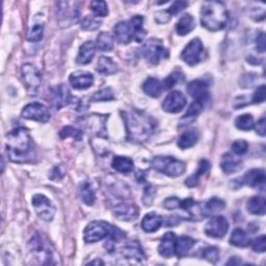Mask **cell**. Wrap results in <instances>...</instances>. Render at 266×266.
<instances>
[{"mask_svg":"<svg viewBox=\"0 0 266 266\" xmlns=\"http://www.w3.org/2000/svg\"><path fill=\"white\" fill-rule=\"evenodd\" d=\"M224 207H226V203L218 198H212L208 202L204 203V210H205L207 216L220 212L224 209Z\"/></svg>","mask_w":266,"mask_h":266,"instance_id":"ab89813d","label":"cell"},{"mask_svg":"<svg viewBox=\"0 0 266 266\" xmlns=\"http://www.w3.org/2000/svg\"><path fill=\"white\" fill-rule=\"evenodd\" d=\"M121 253L123 257L129 260H135L138 262H144L146 260V255L144 251H142L140 243L137 240H132L126 243L124 247L122 248Z\"/></svg>","mask_w":266,"mask_h":266,"instance_id":"ffe728a7","label":"cell"},{"mask_svg":"<svg viewBox=\"0 0 266 266\" xmlns=\"http://www.w3.org/2000/svg\"><path fill=\"white\" fill-rule=\"evenodd\" d=\"M179 203H180L179 198L172 197V198L165 200V202H163V207L168 210H174V209L179 208Z\"/></svg>","mask_w":266,"mask_h":266,"instance_id":"6f0895ef","label":"cell"},{"mask_svg":"<svg viewBox=\"0 0 266 266\" xmlns=\"http://www.w3.org/2000/svg\"><path fill=\"white\" fill-rule=\"evenodd\" d=\"M228 21V12L221 2H206L201 10V24L210 31L224 28Z\"/></svg>","mask_w":266,"mask_h":266,"instance_id":"3957f363","label":"cell"},{"mask_svg":"<svg viewBox=\"0 0 266 266\" xmlns=\"http://www.w3.org/2000/svg\"><path fill=\"white\" fill-rule=\"evenodd\" d=\"M44 35V25L41 23H36L30 27L27 32L26 40L28 42H40Z\"/></svg>","mask_w":266,"mask_h":266,"instance_id":"b9f144b4","label":"cell"},{"mask_svg":"<svg viewBox=\"0 0 266 266\" xmlns=\"http://www.w3.org/2000/svg\"><path fill=\"white\" fill-rule=\"evenodd\" d=\"M90 7L97 17H106L108 15V8L105 2H92Z\"/></svg>","mask_w":266,"mask_h":266,"instance_id":"7dc6e473","label":"cell"},{"mask_svg":"<svg viewBox=\"0 0 266 266\" xmlns=\"http://www.w3.org/2000/svg\"><path fill=\"white\" fill-rule=\"evenodd\" d=\"M96 54V45L92 41H87L79 48L77 55V63L80 65H88L93 60Z\"/></svg>","mask_w":266,"mask_h":266,"instance_id":"cb8c5ba5","label":"cell"},{"mask_svg":"<svg viewBox=\"0 0 266 266\" xmlns=\"http://www.w3.org/2000/svg\"><path fill=\"white\" fill-rule=\"evenodd\" d=\"M89 264H98V265H100V264H104V262L101 261V260H94V261H91Z\"/></svg>","mask_w":266,"mask_h":266,"instance_id":"be15d7a7","label":"cell"},{"mask_svg":"<svg viewBox=\"0 0 266 266\" xmlns=\"http://www.w3.org/2000/svg\"><path fill=\"white\" fill-rule=\"evenodd\" d=\"M106 121L107 116L102 115H91L83 117L79 122L84 130L93 136L104 137L106 136Z\"/></svg>","mask_w":266,"mask_h":266,"instance_id":"52a82bcc","label":"cell"},{"mask_svg":"<svg viewBox=\"0 0 266 266\" xmlns=\"http://www.w3.org/2000/svg\"><path fill=\"white\" fill-rule=\"evenodd\" d=\"M51 105L59 110L69 105L72 102V95L70 90L65 85H59L51 89L50 91Z\"/></svg>","mask_w":266,"mask_h":266,"instance_id":"5bb4252c","label":"cell"},{"mask_svg":"<svg viewBox=\"0 0 266 266\" xmlns=\"http://www.w3.org/2000/svg\"><path fill=\"white\" fill-rule=\"evenodd\" d=\"M249 149V144L243 139L235 140L233 144L231 145V150L234 154L236 155H243L248 152Z\"/></svg>","mask_w":266,"mask_h":266,"instance_id":"f907efd6","label":"cell"},{"mask_svg":"<svg viewBox=\"0 0 266 266\" xmlns=\"http://www.w3.org/2000/svg\"><path fill=\"white\" fill-rule=\"evenodd\" d=\"M252 250L256 253H264L266 250V238L265 235H261L254 240L250 241Z\"/></svg>","mask_w":266,"mask_h":266,"instance_id":"681fc988","label":"cell"},{"mask_svg":"<svg viewBox=\"0 0 266 266\" xmlns=\"http://www.w3.org/2000/svg\"><path fill=\"white\" fill-rule=\"evenodd\" d=\"M196 27V20L191 14H184L176 25V32L179 35H187Z\"/></svg>","mask_w":266,"mask_h":266,"instance_id":"f546056e","label":"cell"},{"mask_svg":"<svg viewBox=\"0 0 266 266\" xmlns=\"http://www.w3.org/2000/svg\"><path fill=\"white\" fill-rule=\"evenodd\" d=\"M66 174H67V171L63 165L55 166L49 174V179L53 181H58V180L63 179L66 176Z\"/></svg>","mask_w":266,"mask_h":266,"instance_id":"816d5d0a","label":"cell"},{"mask_svg":"<svg viewBox=\"0 0 266 266\" xmlns=\"http://www.w3.org/2000/svg\"><path fill=\"white\" fill-rule=\"evenodd\" d=\"M196 244V240L189 236H180L176 239L175 244V255L178 258H182L186 256L189 251L194 248Z\"/></svg>","mask_w":266,"mask_h":266,"instance_id":"83f0119b","label":"cell"},{"mask_svg":"<svg viewBox=\"0 0 266 266\" xmlns=\"http://www.w3.org/2000/svg\"><path fill=\"white\" fill-rule=\"evenodd\" d=\"M125 123L127 138L131 142L144 144L153 135L156 129V121L145 111L128 109L121 111Z\"/></svg>","mask_w":266,"mask_h":266,"instance_id":"6da1fadb","label":"cell"},{"mask_svg":"<svg viewBox=\"0 0 266 266\" xmlns=\"http://www.w3.org/2000/svg\"><path fill=\"white\" fill-rule=\"evenodd\" d=\"M97 71L102 75H113L118 72V66L110 57L101 56L98 60Z\"/></svg>","mask_w":266,"mask_h":266,"instance_id":"d590c367","label":"cell"},{"mask_svg":"<svg viewBox=\"0 0 266 266\" xmlns=\"http://www.w3.org/2000/svg\"><path fill=\"white\" fill-rule=\"evenodd\" d=\"M21 74L28 92L30 94H35L42 85V75L39 69L32 64H25L21 68Z\"/></svg>","mask_w":266,"mask_h":266,"instance_id":"8fae6325","label":"cell"},{"mask_svg":"<svg viewBox=\"0 0 266 266\" xmlns=\"http://www.w3.org/2000/svg\"><path fill=\"white\" fill-rule=\"evenodd\" d=\"M256 47H257L258 52L260 53L265 52V33L264 32H260L259 35L257 36Z\"/></svg>","mask_w":266,"mask_h":266,"instance_id":"680465c9","label":"cell"},{"mask_svg":"<svg viewBox=\"0 0 266 266\" xmlns=\"http://www.w3.org/2000/svg\"><path fill=\"white\" fill-rule=\"evenodd\" d=\"M29 251L33 257L41 259L43 264L51 263V252L45 247L40 234L35 233L29 240Z\"/></svg>","mask_w":266,"mask_h":266,"instance_id":"2e32d148","label":"cell"},{"mask_svg":"<svg viewBox=\"0 0 266 266\" xmlns=\"http://www.w3.org/2000/svg\"><path fill=\"white\" fill-rule=\"evenodd\" d=\"M250 238L249 235L245 233L242 229L237 228L235 229L230 237V243L237 248H247L250 245Z\"/></svg>","mask_w":266,"mask_h":266,"instance_id":"8d00e7d4","label":"cell"},{"mask_svg":"<svg viewBox=\"0 0 266 266\" xmlns=\"http://www.w3.org/2000/svg\"><path fill=\"white\" fill-rule=\"evenodd\" d=\"M265 125H266V123H265V118L262 117L256 124H255V129H256V132L261 135V136H265V132H266V129H265Z\"/></svg>","mask_w":266,"mask_h":266,"instance_id":"91938a15","label":"cell"},{"mask_svg":"<svg viewBox=\"0 0 266 266\" xmlns=\"http://www.w3.org/2000/svg\"><path fill=\"white\" fill-rule=\"evenodd\" d=\"M125 237V232H123L121 229L112 226L111 223L99 220L89 223L84 231V238L88 243H95L104 238L118 242Z\"/></svg>","mask_w":266,"mask_h":266,"instance_id":"277c9868","label":"cell"},{"mask_svg":"<svg viewBox=\"0 0 266 266\" xmlns=\"http://www.w3.org/2000/svg\"><path fill=\"white\" fill-rule=\"evenodd\" d=\"M240 263H241V261H240L237 257H232L231 260H230L227 264H228V265H231V264H234V265H235V264H240Z\"/></svg>","mask_w":266,"mask_h":266,"instance_id":"6125c7cd","label":"cell"},{"mask_svg":"<svg viewBox=\"0 0 266 266\" xmlns=\"http://www.w3.org/2000/svg\"><path fill=\"white\" fill-rule=\"evenodd\" d=\"M111 167L119 173L129 174L134 169V162L129 157L116 156L111 161Z\"/></svg>","mask_w":266,"mask_h":266,"instance_id":"4dcf8cb0","label":"cell"},{"mask_svg":"<svg viewBox=\"0 0 266 266\" xmlns=\"http://www.w3.org/2000/svg\"><path fill=\"white\" fill-rule=\"evenodd\" d=\"M187 103L186 97L184 96L180 91L171 92L162 102V109L170 112V113H177L180 112Z\"/></svg>","mask_w":266,"mask_h":266,"instance_id":"9a60e30c","label":"cell"},{"mask_svg":"<svg viewBox=\"0 0 266 266\" xmlns=\"http://www.w3.org/2000/svg\"><path fill=\"white\" fill-rule=\"evenodd\" d=\"M78 192H79V197L81 201H83L86 205L88 206L94 205L96 202V194H95L93 186L91 185V183L89 182L80 183Z\"/></svg>","mask_w":266,"mask_h":266,"instance_id":"d6a6232c","label":"cell"},{"mask_svg":"<svg viewBox=\"0 0 266 266\" xmlns=\"http://www.w3.org/2000/svg\"><path fill=\"white\" fill-rule=\"evenodd\" d=\"M235 126L239 129V130H243V131H249L252 130L255 126V122H254V118L252 115L249 113H245L242 116H239L236 120H235Z\"/></svg>","mask_w":266,"mask_h":266,"instance_id":"60d3db41","label":"cell"},{"mask_svg":"<svg viewBox=\"0 0 266 266\" xmlns=\"http://www.w3.org/2000/svg\"><path fill=\"white\" fill-rule=\"evenodd\" d=\"M202 257L204 259H206V260L212 262V263H215L219 259V251L215 247H208V248L203 250Z\"/></svg>","mask_w":266,"mask_h":266,"instance_id":"c3c4849f","label":"cell"},{"mask_svg":"<svg viewBox=\"0 0 266 266\" xmlns=\"http://www.w3.org/2000/svg\"><path fill=\"white\" fill-rule=\"evenodd\" d=\"M96 47L103 52H109L113 49V37L106 31L101 32L97 36Z\"/></svg>","mask_w":266,"mask_h":266,"instance_id":"f35d334b","label":"cell"},{"mask_svg":"<svg viewBox=\"0 0 266 266\" xmlns=\"http://www.w3.org/2000/svg\"><path fill=\"white\" fill-rule=\"evenodd\" d=\"M210 162L206 159H202L199 163V168H198V171L191 177H188L186 180H185V185L187 187H196L198 186L199 184V181H200V178L205 175L206 173L209 172L210 170Z\"/></svg>","mask_w":266,"mask_h":266,"instance_id":"1f68e13d","label":"cell"},{"mask_svg":"<svg viewBox=\"0 0 266 266\" xmlns=\"http://www.w3.org/2000/svg\"><path fill=\"white\" fill-rule=\"evenodd\" d=\"M142 91L152 98H158L163 91V86L159 79L155 77H149L142 84Z\"/></svg>","mask_w":266,"mask_h":266,"instance_id":"f1b7e54d","label":"cell"},{"mask_svg":"<svg viewBox=\"0 0 266 266\" xmlns=\"http://www.w3.org/2000/svg\"><path fill=\"white\" fill-rule=\"evenodd\" d=\"M182 59L185 61L188 66H196L200 64L205 57V49H204L202 41L199 37H195L184 47L181 52Z\"/></svg>","mask_w":266,"mask_h":266,"instance_id":"ba28073f","label":"cell"},{"mask_svg":"<svg viewBox=\"0 0 266 266\" xmlns=\"http://www.w3.org/2000/svg\"><path fill=\"white\" fill-rule=\"evenodd\" d=\"M187 6H188V4L186 2H176L169 8L168 12L170 13L171 16H174V15H177L178 13H180L181 11H183Z\"/></svg>","mask_w":266,"mask_h":266,"instance_id":"9f6ffc18","label":"cell"},{"mask_svg":"<svg viewBox=\"0 0 266 266\" xmlns=\"http://www.w3.org/2000/svg\"><path fill=\"white\" fill-rule=\"evenodd\" d=\"M187 93L192 96L195 101L201 102L202 104H205L209 100V92H208V84L204 80H194L187 85Z\"/></svg>","mask_w":266,"mask_h":266,"instance_id":"e0dca14e","label":"cell"},{"mask_svg":"<svg viewBox=\"0 0 266 266\" xmlns=\"http://www.w3.org/2000/svg\"><path fill=\"white\" fill-rule=\"evenodd\" d=\"M7 152L13 162L25 163L35 157L33 141L27 129L19 127L7 135Z\"/></svg>","mask_w":266,"mask_h":266,"instance_id":"7a4b0ae2","label":"cell"},{"mask_svg":"<svg viewBox=\"0 0 266 266\" xmlns=\"http://www.w3.org/2000/svg\"><path fill=\"white\" fill-rule=\"evenodd\" d=\"M152 168L169 177H180L186 171V163L171 156H156L151 161Z\"/></svg>","mask_w":266,"mask_h":266,"instance_id":"5b68a950","label":"cell"},{"mask_svg":"<svg viewBox=\"0 0 266 266\" xmlns=\"http://www.w3.org/2000/svg\"><path fill=\"white\" fill-rule=\"evenodd\" d=\"M247 209L251 214L264 215L266 211L265 199L260 196H255L249 199L247 203Z\"/></svg>","mask_w":266,"mask_h":266,"instance_id":"836d02e7","label":"cell"},{"mask_svg":"<svg viewBox=\"0 0 266 266\" xmlns=\"http://www.w3.org/2000/svg\"><path fill=\"white\" fill-rule=\"evenodd\" d=\"M21 117L23 119L36 121L40 123H46L51 118L48 108L42 103H39V102H32V103L27 104L23 108Z\"/></svg>","mask_w":266,"mask_h":266,"instance_id":"7c38bea8","label":"cell"},{"mask_svg":"<svg viewBox=\"0 0 266 266\" xmlns=\"http://www.w3.org/2000/svg\"><path fill=\"white\" fill-rule=\"evenodd\" d=\"M176 235L173 232H167L162 236L160 243L158 245L159 254L165 258H171L175 256V244H176Z\"/></svg>","mask_w":266,"mask_h":266,"instance_id":"7402d4cb","label":"cell"},{"mask_svg":"<svg viewBox=\"0 0 266 266\" xmlns=\"http://www.w3.org/2000/svg\"><path fill=\"white\" fill-rule=\"evenodd\" d=\"M115 99L113 92L111 88H104L98 92H96L92 97L91 101L93 102H105V101H112Z\"/></svg>","mask_w":266,"mask_h":266,"instance_id":"f6af8a7d","label":"cell"},{"mask_svg":"<svg viewBox=\"0 0 266 266\" xmlns=\"http://www.w3.org/2000/svg\"><path fill=\"white\" fill-rule=\"evenodd\" d=\"M59 136L61 138H67V137H72L75 140H81V137H83V132H81L79 129L72 127V126H67L64 127L59 132Z\"/></svg>","mask_w":266,"mask_h":266,"instance_id":"bcb514c9","label":"cell"},{"mask_svg":"<svg viewBox=\"0 0 266 266\" xmlns=\"http://www.w3.org/2000/svg\"><path fill=\"white\" fill-rule=\"evenodd\" d=\"M142 55L151 65H158L162 59L170 56L169 50L158 39H150L142 46Z\"/></svg>","mask_w":266,"mask_h":266,"instance_id":"8992f818","label":"cell"},{"mask_svg":"<svg viewBox=\"0 0 266 266\" xmlns=\"http://www.w3.org/2000/svg\"><path fill=\"white\" fill-rule=\"evenodd\" d=\"M32 206L41 219L45 221L53 219L56 209L52 202L44 195H34L32 197Z\"/></svg>","mask_w":266,"mask_h":266,"instance_id":"30bf717a","label":"cell"},{"mask_svg":"<svg viewBox=\"0 0 266 266\" xmlns=\"http://www.w3.org/2000/svg\"><path fill=\"white\" fill-rule=\"evenodd\" d=\"M113 215L121 221H131L137 218L138 208L134 204L121 203L113 208Z\"/></svg>","mask_w":266,"mask_h":266,"instance_id":"ac0fdd59","label":"cell"},{"mask_svg":"<svg viewBox=\"0 0 266 266\" xmlns=\"http://www.w3.org/2000/svg\"><path fill=\"white\" fill-rule=\"evenodd\" d=\"M220 168L224 174H234L242 169V161L235 158L232 154H224L220 161Z\"/></svg>","mask_w":266,"mask_h":266,"instance_id":"d4e9b609","label":"cell"},{"mask_svg":"<svg viewBox=\"0 0 266 266\" xmlns=\"http://www.w3.org/2000/svg\"><path fill=\"white\" fill-rule=\"evenodd\" d=\"M243 183L248 186L261 188L264 191L265 186V172L262 169H253L249 171L243 177Z\"/></svg>","mask_w":266,"mask_h":266,"instance_id":"603a6c76","label":"cell"},{"mask_svg":"<svg viewBox=\"0 0 266 266\" xmlns=\"http://www.w3.org/2000/svg\"><path fill=\"white\" fill-rule=\"evenodd\" d=\"M102 24L101 20L97 16H87L81 22V29L87 31H93L98 29Z\"/></svg>","mask_w":266,"mask_h":266,"instance_id":"7bdbcfd3","label":"cell"},{"mask_svg":"<svg viewBox=\"0 0 266 266\" xmlns=\"http://www.w3.org/2000/svg\"><path fill=\"white\" fill-rule=\"evenodd\" d=\"M57 21L61 27H69L79 21L80 9L79 4H75L73 9H69V3H57Z\"/></svg>","mask_w":266,"mask_h":266,"instance_id":"9c48e42d","label":"cell"},{"mask_svg":"<svg viewBox=\"0 0 266 266\" xmlns=\"http://www.w3.org/2000/svg\"><path fill=\"white\" fill-rule=\"evenodd\" d=\"M154 196H155V188L152 185H150V184H148V185L145 186L144 195H142V202H144L146 206L152 205Z\"/></svg>","mask_w":266,"mask_h":266,"instance_id":"f5cc1de1","label":"cell"},{"mask_svg":"<svg viewBox=\"0 0 266 266\" xmlns=\"http://www.w3.org/2000/svg\"><path fill=\"white\" fill-rule=\"evenodd\" d=\"M265 94H266V89H265V86H261L259 87L253 94V97H252V102L253 103H262V102H264L265 100Z\"/></svg>","mask_w":266,"mask_h":266,"instance_id":"db71d44e","label":"cell"},{"mask_svg":"<svg viewBox=\"0 0 266 266\" xmlns=\"http://www.w3.org/2000/svg\"><path fill=\"white\" fill-rule=\"evenodd\" d=\"M229 230V222L222 215L212 216L205 226V233L212 238H222Z\"/></svg>","mask_w":266,"mask_h":266,"instance_id":"4fadbf2b","label":"cell"},{"mask_svg":"<svg viewBox=\"0 0 266 266\" xmlns=\"http://www.w3.org/2000/svg\"><path fill=\"white\" fill-rule=\"evenodd\" d=\"M203 107H204V104H202L201 102L194 101V103L191 104L188 110L186 111L185 115L183 116V118L181 119L180 123L183 122V126H185V125L191 124V123L194 122V121L196 120V118L202 112Z\"/></svg>","mask_w":266,"mask_h":266,"instance_id":"74e56055","label":"cell"},{"mask_svg":"<svg viewBox=\"0 0 266 266\" xmlns=\"http://www.w3.org/2000/svg\"><path fill=\"white\" fill-rule=\"evenodd\" d=\"M129 23L133 30V41L141 43L147 35V31L144 28V17L136 15L129 20Z\"/></svg>","mask_w":266,"mask_h":266,"instance_id":"4316f807","label":"cell"},{"mask_svg":"<svg viewBox=\"0 0 266 266\" xmlns=\"http://www.w3.org/2000/svg\"><path fill=\"white\" fill-rule=\"evenodd\" d=\"M182 81H184V75L181 72L177 71V72L171 73L165 80H163L162 86H163V89L171 90L175 86L182 83Z\"/></svg>","mask_w":266,"mask_h":266,"instance_id":"ee69618b","label":"cell"},{"mask_svg":"<svg viewBox=\"0 0 266 266\" xmlns=\"http://www.w3.org/2000/svg\"><path fill=\"white\" fill-rule=\"evenodd\" d=\"M179 219L177 216H169L168 219L166 220V226L168 227H173V226H177L179 223Z\"/></svg>","mask_w":266,"mask_h":266,"instance_id":"94428289","label":"cell"},{"mask_svg":"<svg viewBox=\"0 0 266 266\" xmlns=\"http://www.w3.org/2000/svg\"><path fill=\"white\" fill-rule=\"evenodd\" d=\"M162 221V217L155 212L148 213L141 220V229L147 233H154L160 229Z\"/></svg>","mask_w":266,"mask_h":266,"instance_id":"484cf974","label":"cell"},{"mask_svg":"<svg viewBox=\"0 0 266 266\" xmlns=\"http://www.w3.org/2000/svg\"><path fill=\"white\" fill-rule=\"evenodd\" d=\"M172 19V16L170 13L167 11H160L155 14V21L159 24H166L170 22V20Z\"/></svg>","mask_w":266,"mask_h":266,"instance_id":"11a10c76","label":"cell"},{"mask_svg":"<svg viewBox=\"0 0 266 266\" xmlns=\"http://www.w3.org/2000/svg\"><path fill=\"white\" fill-rule=\"evenodd\" d=\"M113 35L117 42L123 45H127L133 41V30L128 22L121 21L113 27Z\"/></svg>","mask_w":266,"mask_h":266,"instance_id":"44dd1931","label":"cell"},{"mask_svg":"<svg viewBox=\"0 0 266 266\" xmlns=\"http://www.w3.org/2000/svg\"><path fill=\"white\" fill-rule=\"evenodd\" d=\"M69 83L75 90H87L94 84V76L87 71H77L71 74Z\"/></svg>","mask_w":266,"mask_h":266,"instance_id":"d6986e66","label":"cell"},{"mask_svg":"<svg viewBox=\"0 0 266 266\" xmlns=\"http://www.w3.org/2000/svg\"><path fill=\"white\" fill-rule=\"evenodd\" d=\"M198 138H199L198 131L196 129H189L180 135V137L178 138V146L183 150L192 148L197 144Z\"/></svg>","mask_w":266,"mask_h":266,"instance_id":"e575fe53","label":"cell"}]
</instances>
